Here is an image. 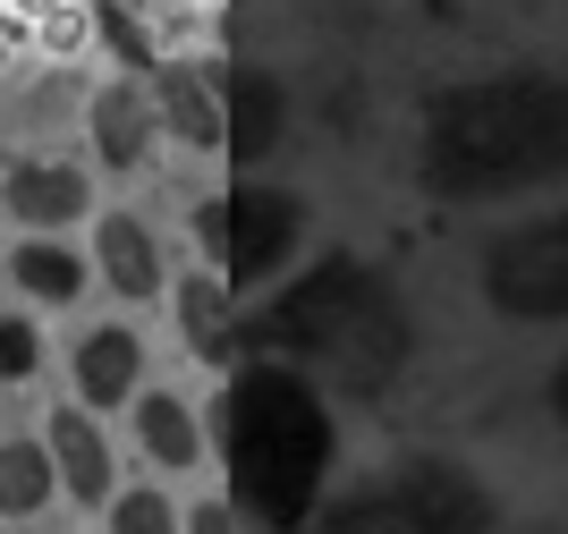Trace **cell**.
<instances>
[{"instance_id": "44dd1931", "label": "cell", "mask_w": 568, "mask_h": 534, "mask_svg": "<svg viewBox=\"0 0 568 534\" xmlns=\"http://www.w3.org/2000/svg\"><path fill=\"white\" fill-rule=\"evenodd\" d=\"M551 416L568 424V356H560V373H551Z\"/></svg>"}, {"instance_id": "ba28073f", "label": "cell", "mask_w": 568, "mask_h": 534, "mask_svg": "<svg viewBox=\"0 0 568 534\" xmlns=\"http://www.w3.org/2000/svg\"><path fill=\"white\" fill-rule=\"evenodd\" d=\"M94 153L102 170H144V153H153V128H162V111H153V93L128 85V77H111V85L94 93Z\"/></svg>"}, {"instance_id": "277c9868", "label": "cell", "mask_w": 568, "mask_h": 534, "mask_svg": "<svg viewBox=\"0 0 568 534\" xmlns=\"http://www.w3.org/2000/svg\"><path fill=\"white\" fill-rule=\"evenodd\" d=\"M314 526L323 534H493L500 501L450 459H407V466H382L365 484L332 492Z\"/></svg>"}, {"instance_id": "ac0fdd59", "label": "cell", "mask_w": 568, "mask_h": 534, "mask_svg": "<svg viewBox=\"0 0 568 534\" xmlns=\"http://www.w3.org/2000/svg\"><path fill=\"white\" fill-rule=\"evenodd\" d=\"M111 534H179V510L162 492H119L111 501Z\"/></svg>"}, {"instance_id": "ffe728a7", "label": "cell", "mask_w": 568, "mask_h": 534, "mask_svg": "<svg viewBox=\"0 0 568 534\" xmlns=\"http://www.w3.org/2000/svg\"><path fill=\"white\" fill-rule=\"evenodd\" d=\"M179 534H237V526H230V510H195V526H179Z\"/></svg>"}, {"instance_id": "5bb4252c", "label": "cell", "mask_w": 568, "mask_h": 534, "mask_svg": "<svg viewBox=\"0 0 568 534\" xmlns=\"http://www.w3.org/2000/svg\"><path fill=\"white\" fill-rule=\"evenodd\" d=\"M136 433H144V459H162V466H195V459H204L187 399H170V391L136 399Z\"/></svg>"}, {"instance_id": "8fae6325", "label": "cell", "mask_w": 568, "mask_h": 534, "mask_svg": "<svg viewBox=\"0 0 568 534\" xmlns=\"http://www.w3.org/2000/svg\"><path fill=\"white\" fill-rule=\"evenodd\" d=\"M94 263H102V280H111L119 298H162V246H153V230H144L136 212H102Z\"/></svg>"}, {"instance_id": "9c48e42d", "label": "cell", "mask_w": 568, "mask_h": 534, "mask_svg": "<svg viewBox=\"0 0 568 534\" xmlns=\"http://www.w3.org/2000/svg\"><path fill=\"white\" fill-rule=\"evenodd\" d=\"M85 204H94V187L69 162H18L9 170V212L26 230H69V221H85Z\"/></svg>"}, {"instance_id": "6da1fadb", "label": "cell", "mask_w": 568, "mask_h": 534, "mask_svg": "<svg viewBox=\"0 0 568 534\" xmlns=\"http://www.w3.org/2000/svg\"><path fill=\"white\" fill-rule=\"evenodd\" d=\"M416 179L442 204H509L568 179V77L500 69L442 85L416 128Z\"/></svg>"}, {"instance_id": "e0dca14e", "label": "cell", "mask_w": 568, "mask_h": 534, "mask_svg": "<svg viewBox=\"0 0 568 534\" xmlns=\"http://www.w3.org/2000/svg\"><path fill=\"white\" fill-rule=\"evenodd\" d=\"M9 272H18V289H26L34 305H69L77 289H85V263H77L69 246H51V238H26Z\"/></svg>"}, {"instance_id": "2e32d148", "label": "cell", "mask_w": 568, "mask_h": 534, "mask_svg": "<svg viewBox=\"0 0 568 534\" xmlns=\"http://www.w3.org/2000/svg\"><path fill=\"white\" fill-rule=\"evenodd\" d=\"M51 450L43 442H0V517H34L51 501Z\"/></svg>"}, {"instance_id": "52a82bcc", "label": "cell", "mask_w": 568, "mask_h": 534, "mask_svg": "<svg viewBox=\"0 0 568 534\" xmlns=\"http://www.w3.org/2000/svg\"><path fill=\"white\" fill-rule=\"evenodd\" d=\"M281 119H288L281 77H263V69H230L221 77V144H230L237 162H263V153L281 144Z\"/></svg>"}, {"instance_id": "7a4b0ae2", "label": "cell", "mask_w": 568, "mask_h": 534, "mask_svg": "<svg viewBox=\"0 0 568 534\" xmlns=\"http://www.w3.org/2000/svg\"><path fill=\"white\" fill-rule=\"evenodd\" d=\"M237 349L281 356V365H297L306 382L374 399V391L399 382L416 331H407V305L390 298V280L348 263V255H332V263H314L306 280H288L263 314H246V323H237Z\"/></svg>"}, {"instance_id": "3957f363", "label": "cell", "mask_w": 568, "mask_h": 534, "mask_svg": "<svg viewBox=\"0 0 568 534\" xmlns=\"http://www.w3.org/2000/svg\"><path fill=\"white\" fill-rule=\"evenodd\" d=\"M332 466V416L297 365H246L230 382V475L272 526H297Z\"/></svg>"}, {"instance_id": "d6986e66", "label": "cell", "mask_w": 568, "mask_h": 534, "mask_svg": "<svg viewBox=\"0 0 568 534\" xmlns=\"http://www.w3.org/2000/svg\"><path fill=\"white\" fill-rule=\"evenodd\" d=\"M34 365H43V349H34V323L0 314V382H26Z\"/></svg>"}, {"instance_id": "30bf717a", "label": "cell", "mask_w": 568, "mask_h": 534, "mask_svg": "<svg viewBox=\"0 0 568 534\" xmlns=\"http://www.w3.org/2000/svg\"><path fill=\"white\" fill-rule=\"evenodd\" d=\"M43 450H51V475L77 492V501H102L111 492V442H102L94 407H60L43 424Z\"/></svg>"}, {"instance_id": "9a60e30c", "label": "cell", "mask_w": 568, "mask_h": 534, "mask_svg": "<svg viewBox=\"0 0 568 534\" xmlns=\"http://www.w3.org/2000/svg\"><path fill=\"white\" fill-rule=\"evenodd\" d=\"M179 314H187V340L204 356H237V305H230V280H187L179 289Z\"/></svg>"}, {"instance_id": "7c38bea8", "label": "cell", "mask_w": 568, "mask_h": 534, "mask_svg": "<svg viewBox=\"0 0 568 534\" xmlns=\"http://www.w3.org/2000/svg\"><path fill=\"white\" fill-rule=\"evenodd\" d=\"M136 373H144L136 331H85V340H77V399H85V407H128V399H136Z\"/></svg>"}, {"instance_id": "5b68a950", "label": "cell", "mask_w": 568, "mask_h": 534, "mask_svg": "<svg viewBox=\"0 0 568 534\" xmlns=\"http://www.w3.org/2000/svg\"><path fill=\"white\" fill-rule=\"evenodd\" d=\"M195 230H204V246H213V263H221L230 289H255L263 272H281V263L297 255L306 204H297L288 187H272V179H237L221 204L195 212Z\"/></svg>"}, {"instance_id": "4fadbf2b", "label": "cell", "mask_w": 568, "mask_h": 534, "mask_svg": "<svg viewBox=\"0 0 568 534\" xmlns=\"http://www.w3.org/2000/svg\"><path fill=\"white\" fill-rule=\"evenodd\" d=\"M153 111H162L187 144H221V85L204 69H170V85H162Z\"/></svg>"}, {"instance_id": "8992f818", "label": "cell", "mask_w": 568, "mask_h": 534, "mask_svg": "<svg viewBox=\"0 0 568 534\" xmlns=\"http://www.w3.org/2000/svg\"><path fill=\"white\" fill-rule=\"evenodd\" d=\"M484 298L509 323H568V212H535L484 246Z\"/></svg>"}]
</instances>
